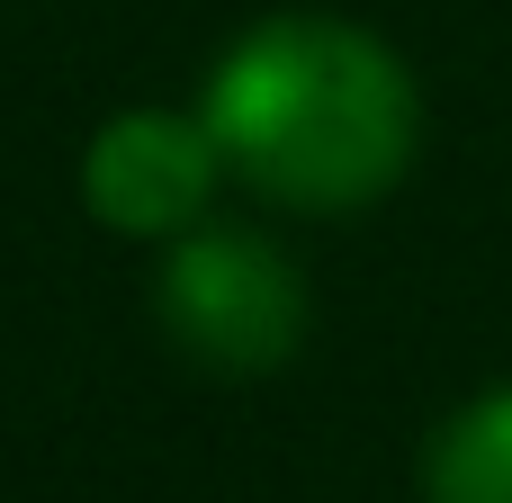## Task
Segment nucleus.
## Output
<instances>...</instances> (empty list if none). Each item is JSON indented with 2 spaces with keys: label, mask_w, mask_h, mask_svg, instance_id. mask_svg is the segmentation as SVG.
Listing matches in <instances>:
<instances>
[{
  "label": "nucleus",
  "mask_w": 512,
  "mask_h": 503,
  "mask_svg": "<svg viewBox=\"0 0 512 503\" xmlns=\"http://www.w3.org/2000/svg\"><path fill=\"white\" fill-rule=\"evenodd\" d=\"M225 171L297 216L378 207L423 153V90L387 36L324 9L252 18L198 90Z\"/></svg>",
  "instance_id": "nucleus-1"
},
{
  "label": "nucleus",
  "mask_w": 512,
  "mask_h": 503,
  "mask_svg": "<svg viewBox=\"0 0 512 503\" xmlns=\"http://www.w3.org/2000/svg\"><path fill=\"white\" fill-rule=\"evenodd\" d=\"M153 306H162V333L198 369H216V378H270L306 342V279H297V261L270 234L216 225V216L189 225L162 252Z\"/></svg>",
  "instance_id": "nucleus-2"
},
{
  "label": "nucleus",
  "mask_w": 512,
  "mask_h": 503,
  "mask_svg": "<svg viewBox=\"0 0 512 503\" xmlns=\"http://www.w3.org/2000/svg\"><path fill=\"white\" fill-rule=\"evenodd\" d=\"M225 153L198 108H117L81 144V207L126 243H180L207 225Z\"/></svg>",
  "instance_id": "nucleus-3"
},
{
  "label": "nucleus",
  "mask_w": 512,
  "mask_h": 503,
  "mask_svg": "<svg viewBox=\"0 0 512 503\" xmlns=\"http://www.w3.org/2000/svg\"><path fill=\"white\" fill-rule=\"evenodd\" d=\"M423 503H512V387L468 396L432 450H423Z\"/></svg>",
  "instance_id": "nucleus-4"
}]
</instances>
